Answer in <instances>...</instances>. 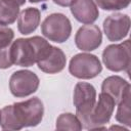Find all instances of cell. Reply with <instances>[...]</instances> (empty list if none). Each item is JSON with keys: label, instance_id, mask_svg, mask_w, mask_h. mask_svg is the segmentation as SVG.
Returning a JSON list of instances; mask_svg holds the SVG:
<instances>
[{"label": "cell", "instance_id": "6da1fadb", "mask_svg": "<svg viewBox=\"0 0 131 131\" xmlns=\"http://www.w3.org/2000/svg\"><path fill=\"white\" fill-rule=\"evenodd\" d=\"M44 106L38 97L6 105L1 110L0 125L5 130H19L37 126L43 118Z\"/></svg>", "mask_w": 131, "mask_h": 131}, {"label": "cell", "instance_id": "7a4b0ae2", "mask_svg": "<svg viewBox=\"0 0 131 131\" xmlns=\"http://www.w3.org/2000/svg\"><path fill=\"white\" fill-rule=\"evenodd\" d=\"M51 49L52 45L39 36L19 38L11 43L10 56L13 64L31 67L46 57Z\"/></svg>", "mask_w": 131, "mask_h": 131}, {"label": "cell", "instance_id": "3957f363", "mask_svg": "<svg viewBox=\"0 0 131 131\" xmlns=\"http://www.w3.org/2000/svg\"><path fill=\"white\" fill-rule=\"evenodd\" d=\"M74 105L76 106V115L81 122L83 128H87L89 115L96 102L95 88L86 82H79L74 89Z\"/></svg>", "mask_w": 131, "mask_h": 131}, {"label": "cell", "instance_id": "277c9868", "mask_svg": "<svg viewBox=\"0 0 131 131\" xmlns=\"http://www.w3.org/2000/svg\"><path fill=\"white\" fill-rule=\"evenodd\" d=\"M102 61L110 71H127L129 73V67L131 63L130 40H126L120 44L106 46L102 52Z\"/></svg>", "mask_w": 131, "mask_h": 131}, {"label": "cell", "instance_id": "5b68a950", "mask_svg": "<svg viewBox=\"0 0 131 131\" xmlns=\"http://www.w3.org/2000/svg\"><path fill=\"white\" fill-rule=\"evenodd\" d=\"M42 34L50 41L62 43L67 41L72 33L70 19L62 13H52L48 15L41 25Z\"/></svg>", "mask_w": 131, "mask_h": 131}, {"label": "cell", "instance_id": "8992f818", "mask_svg": "<svg viewBox=\"0 0 131 131\" xmlns=\"http://www.w3.org/2000/svg\"><path fill=\"white\" fill-rule=\"evenodd\" d=\"M101 63L97 56L89 53L76 54L70 61L69 71L78 79H92L100 74Z\"/></svg>", "mask_w": 131, "mask_h": 131}, {"label": "cell", "instance_id": "52a82bcc", "mask_svg": "<svg viewBox=\"0 0 131 131\" xmlns=\"http://www.w3.org/2000/svg\"><path fill=\"white\" fill-rule=\"evenodd\" d=\"M38 76L28 70L14 72L9 79V89L13 96L25 97L33 94L39 87Z\"/></svg>", "mask_w": 131, "mask_h": 131}, {"label": "cell", "instance_id": "ba28073f", "mask_svg": "<svg viewBox=\"0 0 131 131\" xmlns=\"http://www.w3.org/2000/svg\"><path fill=\"white\" fill-rule=\"evenodd\" d=\"M115 104V100L112 96L107 93L101 92L98 96V101L95 102V105L89 115L86 129H105L102 126L108 123L113 115Z\"/></svg>", "mask_w": 131, "mask_h": 131}, {"label": "cell", "instance_id": "9c48e42d", "mask_svg": "<svg viewBox=\"0 0 131 131\" xmlns=\"http://www.w3.org/2000/svg\"><path fill=\"white\" fill-rule=\"evenodd\" d=\"M130 29V17L123 13L108 15L103 21V31L110 41H120L124 39Z\"/></svg>", "mask_w": 131, "mask_h": 131}, {"label": "cell", "instance_id": "30bf717a", "mask_svg": "<svg viewBox=\"0 0 131 131\" xmlns=\"http://www.w3.org/2000/svg\"><path fill=\"white\" fill-rule=\"evenodd\" d=\"M102 41L100 29L95 25H85L81 27L75 36L76 46L83 51H92L98 48Z\"/></svg>", "mask_w": 131, "mask_h": 131}, {"label": "cell", "instance_id": "8fae6325", "mask_svg": "<svg viewBox=\"0 0 131 131\" xmlns=\"http://www.w3.org/2000/svg\"><path fill=\"white\" fill-rule=\"evenodd\" d=\"M71 12L78 21L85 25L94 23L99 15L94 0H75L71 5Z\"/></svg>", "mask_w": 131, "mask_h": 131}, {"label": "cell", "instance_id": "7c38bea8", "mask_svg": "<svg viewBox=\"0 0 131 131\" xmlns=\"http://www.w3.org/2000/svg\"><path fill=\"white\" fill-rule=\"evenodd\" d=\"M67 57L63 53V51L57 47L52 46L51 51L49 54L44 57L42 60L38 61V68L47 74H56L63 70L66 67Z\"/></svg>", "mask_w": 131, "mask_h": 131}, {"label": "cell", "instance_id": "4fadbf2b", "mask_svg": "<svg viewBox=\"0 0 131 131\" xmlns=\"http://www.w3.org/2000/svg\"><path fill=\"white\" fill-rule=\"evenodd\" d=\"M40 11L34 7H28L18 14L17 29L20 34L29 35L33 33L40 24Z\"/></svg>", "mask_w": 131, "mask_h": 131}, {"label": "cell", "instance_id": "5bb4252c", "mask_svg": "<svg viewBox=\"0 0 131 131\" xmlns=\"http://www.w3.org/2000/svg\"><path fill=\"white\" fill-rule=\"evenodd\" d=\"M129 87H131L130 84L123 78L119 76H111L103 80L101 92L107 93L115 100V103H118Z\"/></svg>", "mask_w": 131, "mask_h": 131}, {"label": "cell", "instance_id": "9a60e30c", "mask_svg": "<svg viewBox=\"0 0 131 131\" xmlns=\"http://www.w3.org/2000/svg\"><path fill=\"white\" fill-rule=\"evenodd\" d=\"M19 6L16 0H0V25L13 24L18 17Z\"/></svg>", "mask_w": 131, "mask_h": 131}, {"label": "cell", "instance_id": "2e32d148", "mask_svg": "<svg viewBox=\"0 0 131 131\" xmlns=\"http://www.w3.org/2000/svg\"><path fill=\"white\" fill-rule=\"evenodd\" d=\"M130 90L131 87H129L125 94L123 95L122 99L118 102V110H117V114H116V120L121 123L124 124L128 127L131 126V117H130Z\"/></svg>", "mask_w": 131, "mask_h": 131}, {"label": "cell", "instance_id": "e0dca14e", "mask_svg": "<svg viewBox=\"0 0 131 131\" xmlns=\"http://www.w3.org/2000/svg\"><path fill=\"white\" fill-rule=\"evenodd\" d=\"M55 127L59 131H62V130L80 131L83 128L78 117L71 114V113H66V114L59 115L57 120H56V126Z\"/></svg>", "mask_w": 131, "mask_h": 131}, {"label": "cell", "instance_id": "ac0fdd59", "mask_svg": "<svg viewBox=\"0 0 131 131\" xmlns=\"http://www.w3.org/2000/svg\"><path fill=\"white\" fill-rule=\"evenodd\" d=\"M97 5L104 10H120L127 8L131 0H95Z\"/></svg>", "mask_w": 131, "mask_h": 131}, {"label": "cell", "instance_id": "d6986e66", "mask_svg": "<svg viewBox=\"0 0 131 131\" xmlns=\"http://www.w3.org/2000/svg\"><path fill=\"white\" fill-rule=\"evenodd\" d=\"M13 31L7 26L0 25V48L10 46L13 40Z\"/></svg>", "mask_w": 131, "mask_h": 131}, {"label": "cell", "instance_id": "ffe728a7", "mask_svg": "<svg viewBox=\"0 0 131 131\" xmlns=\"http://www.w3.org/2000/svg\"><path fill=\"white\" fill-rule=\"evenodd\" d=\"M10 46L0 48V69H8L13 64L10 56Z\"/></svg>", "mask_w": 131, "mask_h": 131}, {"label": "cell", "instance_id": "44dd1931", "mask_svg": "<svg viewBox=\"0 0 131 131\" xmlns=\"http://www.w3.org/2000/svg\"><path fill=\"white\" fill-rule=\"evenodd\" d=\"M75 0H53V2L59 6L62 7H67V6H71L74 3Z\"/></svg>", "mask_w": 131, "mask_h": 131}, {"label": "cell", "instance_id": "7402d4cb", "mask_svg": "<svg viewBox=\"0 0 131 131\" xmlns=\"http://www.w3.org/2000/svg\"><path fill=\"white\" fill-rule=\"evenodd\" d=\"M31 3H38V2H43V1H46V0H29Z\"/></svg>", "mask_w": 131, "mask_h": 131}, {"label": "cell", "instance_id": "603a6c76", "mask_svg": "<svg viewBox=\"0 0 131 131\" xmlns=\"http://www.w3.org/2000/svg\"><path fill=\"white\" fill-rule=\"evenodd\" d=\"M16 1H17V3H18L20 6H21V5H24V4L26 3V0H16Z\"/></svg>", "mask_w": 131, "mask_h": 131}, {"label": "cell", "instance_id": "cb8c5ba5", "mask_svg": "<svg viewBox=\"0 0 131 131\" xmlns=\"http://www.w3.org/2000/svg\"><path fill=\"white\" fill-rule=\"evenodd\" d=\"M0 118H1V111H0Z\"/></svg>", "mask_w": 131, "mask_h": 131}]
</instances>
